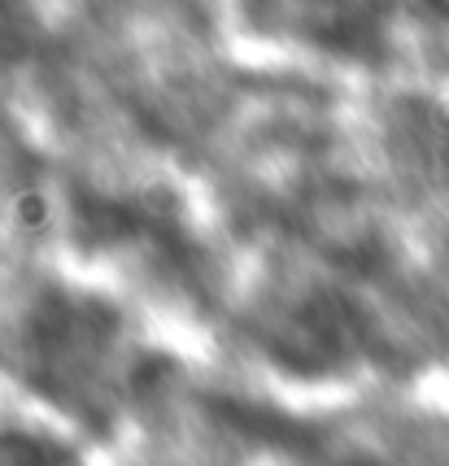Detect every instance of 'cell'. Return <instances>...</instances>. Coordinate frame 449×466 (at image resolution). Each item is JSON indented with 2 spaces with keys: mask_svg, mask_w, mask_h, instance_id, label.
<instances>
[{
  "mask_svg": "<svg viewBox=\"0 0 449 466\" xmlns=\"http://www.w3.org/2000/svg\"><path fill=\"white\" fill-rule=\"evenodd\" d=\"M9 218H14V227H18L22 236H40V231H48V223H53V205H48V197H44V192L26 187V192H18V197H14V205H9Z\"/></svg>",
  "mask_w": 449,
  "mask_h": 466,
  "instance_id": "obj_1",
  "label": "cell"
},
{
  "mask_svg": "<svg viewBox=\"0 0 449 466\" xmlns=\"http://www.w3.org/2000/svg\"><path fill=\"white\" fill-rule=\"evenodd\" d=\"M0 466H57V449L31 436H0Z\"/></svg>",
  "mask_w": 449,
  "mask_h": 466,
  "instance_id": "obj_2",
  "label": "cell"
},
{
  "mask_svg": "<svg viewBox=\"0 0 449 466\" xmlns=\"http://www.w3.org/2000/svg\"><path fill=\"white\" fill-rule=\"evenodd\" d=\"M26 48V9L22 0H0V57H18Z\"/></svg>",
  "mask_w": 449,
  "mask_h": 466,
  "instance_id": "obj_3",
  "label": "cell"
}]
</instances>
